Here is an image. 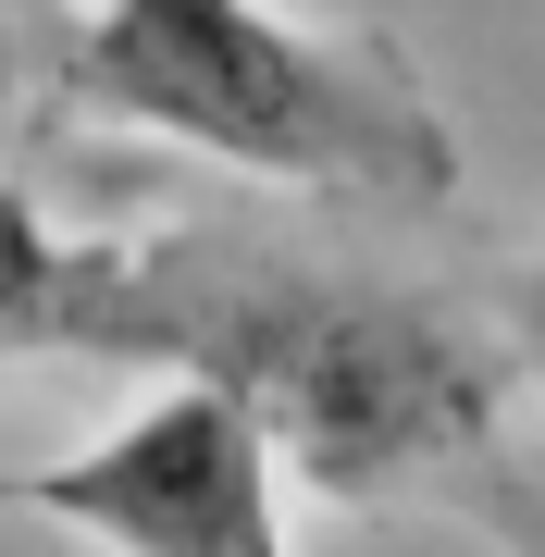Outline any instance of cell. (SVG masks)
Segmentation results:
<instances>
[{
    "mask_svg": "<svg viewBox=\"0 0 545 557\" xmlns=\"http://www.w3.org/2000/svg\"><path fill=\"white\" fill-rule=\"evenodd\" d=\"M162 384H211L335 496L459 483L508 434V347L434 285L372 260L248 236V223H162L87 236V347Z\"/></svg>",
    "mask_w": 545,
    "mask_h": 557,
    "instance_id": "6da1fadb",
    "label": "cell"
},
{
    "mask_svg": "<svg viewBox=\"0 0 545 557\" xmlns=\"http://www.w3.org/2000/svg\"><path fill=\"white\" fill-rule=\"evenodd\" d=\"M50 87L100 124L174 137L223 174L298 186L335 211L459 199V137H446L434 87L384 38L273 13V0H87Z\"/></svg>",
    "mask_w": 545,
    "mask_h": 557,
    "instance_id": "7a4b0ae2",
    "label": "cell"
},
{
    "mask_svg": "<svg viewBox=\"0 0 545 557\" xmlns=\"http://www.w3.org/2000/svg\"><path fill=\"white\" fill-rule=\"evenodd\" d=\"M13 508H50L100 557H298L285 545V458L236 397L149 384L112 434H87L50 471L0 483Z\"/></svg>",
    "mask_w": 545,
    "mask_h": 557,
    "instance_id": "3957f363",
    "label": "cell"
},
{
    "mask_svg": "<svg viewBox=\"0 0 545 557\" xmlns=\"http://www.w3.org/2000/svg\"><path fill=\"white\" fill-rule=\"evenodd\" d=\"M75 347H87V236H62L25 186H0V372Z\"/></svg>",
    "mask_w": 545,
    "mask_h": 557,
    "instance_id": "277c9868",
    "label": "cell"
},
{
    "mask_svg": "<svg viewBox=\"0 0 545 557\" xmlns=\"http://www.w3.org/2000/svg\"><path fill=\"white\" fill-rule=\"evenodd\" d=\"M471 520H484V545L496 557H545V446H521V434H496L484 458H471L459 483H446Z\"/></svg>",
    "mask_w": 545,
    "mask_h": 557,
    "instance_id": "5b68a950",
    "label": "cell"
},
{
    "mask_svg": "<svg viewBox=\"0 0 545 557\" xmlns=\"http://www.w3.org/2000/svg\"><path fill=\"white\" fill-rule=\"evenodd\" d=\"M496 347H508V372L545 384V260H521V273H508V298H496Z\"/></svg>",
    "mask_w": 545,
    "mask_h": 557,
    "instance_id": "8992f818",
    "label": "cell"
}]
</instances>
